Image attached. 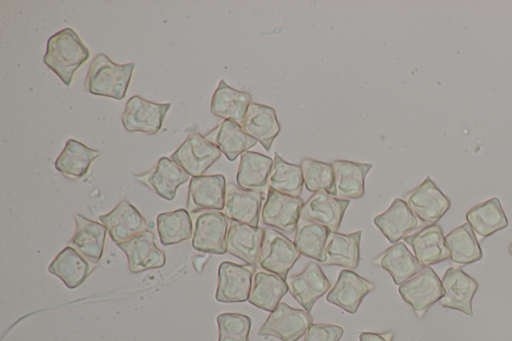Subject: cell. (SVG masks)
Returning <instances> with one entry per match:
<instances>
[{
    "label": "cell",
    "mask_w": 512,
    "mask_h": 341,
    "mask_svg": "<svg viewBox=\"0 0 512 341\" xmlns=\"http://www.w3.org/2000/svg\"><path fill=\"white\" fill-rule=\"evenodd\" d=\"M394 331H386L382 333L361 332L359 341H393Z\"/></svg>",
    "instance_id": "obj_43"
},
{
    "label": "cell",
    "mask_w": 512,
    "mask_h": 341,
    "mask_svg": "<svg viewBox=\"0 0 512 341\" xmlns=\"http://www.w3.org/2000/svg\"><path fill=\"white\" fill-rule=\"evenodd\" d=\"M117 245L126 254L131 273H140L165 265V253L156 246L154 233L150 230Z\"/></svg>",
    "instance_id": "obj_18"
},
{
    "label": "cell",
    "mask_w": 512,
    "mask_h": 341,
    "mask_svg": "<svg viewBox=\"0 0 512 341\" xmlns=\"http://www.w3.org/2000/svg\"><path fill=\"white\" fill-rule=\"evenodd\" d=\"M509 252L512 254V244L509 246Z\"/></svg>",
    "instance_id": "obj_44"
},
{
    "label": "cell",
    "mask_w": 512,
    "mask_h": 341,
    "mask_svg": "<svg viewBox=\"0 0 512 341\" xmlns=\"http://www.w3.org/2000/svg\"><path fill=\"white\" fill-rule=\"evenodd\" d=\"M295 232L294 244L297 250L309 258L323 262L329 229L300 218Z\"/></svg>",
    "instance_id": "obj_37"
},
{
    "label": "cell",
    "mask_w": 512,
    "mask_h": 341,
    "mask_svg": "<svg viewBox=\"0 0 512 341\" xmlns=\"http://www.w3.org/2000/svg\"><path fill=\"white\" fill-rule=\"evenodd\" d=\"M398 291L419 318H423L428 309L444 295L442 282L430 266L402 283Z\"/></svg>",
    "instance_id": "obj_3"
},
{
    "label": "cell",
    "mask_w": 512,
    "mask_h": 341,
    "mask_svg": "<svg viewBox=\"0 0 512 341\" xmlns=\"http://www.w3.org/2000/svg\"><path fill=\"white\" fill-rule=\"evenodd\" d=\"M264 230L230 220L226 236L227 251L248 265H258Z\"/></svg>",
    "instance_id": "obj_23"
},
{
    "label": "cell",
    "mask_w": 512,
    "mask_h": 341,
    "mask_svg": "<svg viewBox=\"0 0 512 341\" xmlns=\"http://www.w3.org/2000/svg\"><path fill=\"white\" fill-rule=\"evenodd\" d=\"M252 103V95L246 91L230 87L223 79L219 81L211 99L210 110L223 120H231L241 125Z\"/></svg>",
    "instance_id": "obj_29"
},
{
    "label": "cell",
    "mask_w": 512,
    "mask_h": 341,
    "mask_svg": "<svg viewBox=\"0 0 512 341\" xmlns=\"http://www.w3.org/2000/svg\"><path fill=\"white\" fill-rule=\"evenodd\" d=\"M205 138L214 144L229 161H234L257 143L239 123L223 120L205 134Z\"/></svg>",
    "instance_id": "obj_27"
},
{
    "label": "cell",
    "mask_w": 512,
    "mask_h": 341,
    "mask_svg": "<svg viewBox=\"0 0 512 341\" xmlns=\"http://www.w3.org/2000/svg\"><path fill=\"white\" fill-rule=\"evenodd\" d=\"M444 244L451 260L459 265H468L483 258L481 247L468 223L461 224L444 237Z\"/></svg>",
    "instance_id": "obj_36"
},
{
    "label": "cell",
    "mask_w": 512,
    "mask_h": 341,
    "mask_svg": "<svg viewBox=\"0 0 512 341\" xmlns=\"http://www.w3.org/2000/svg\"><path fill=\"white\" fill-rule=\"evenodd\" d=\"M218 341H250L251 318L240 313H221L217 316Z\"/></svg>",
    "instance_id": "obj_41"
},
{
    "label": "cell",
    "mask_w": 512,
    "mask_h": 341,
    "mask_svg": "<svg viewBox=\"0 0 512 341\" xmlns=\"http://www.w3.org/2000/svg\"><path fill=\"white\" fill-rule=\"evenodd\" d=\"M466 221L480 239H484L508 225L507 217L497 197H492L469 209L466 213Z\"/></svg>",
    "instance_id": "obj_35"
},
{
    "label": "cell",
    "mask_w": 512,
    "mask_h": 341,
    "mask_svg": "<svg viewBox=\"0 0 512 341\" xmlns=\"http://www.w3.org/2000/svg\"><path fill=\"white\" fill-rule=\"evenodd\" d=\"M422 224L433 225L450 208V200L428 176L415 189L405 195L404 200Z\"/></svg>",
    "instance_id": "obj_9"
},
{
    "label": "cell",
    "mask_w": 512,
    "mask_h": 341,
    "mask_svg": "<svg viewBox=\"0 0 512 341\" xmlns=\"http://www.w3.org/2000/svg\"><path fill=\"white\" fill-rule=\"evenodd\" d=\"M254 268L229 261L220 263L215 298L218 302L234 303L248 300Z\"/></svg>",
    "instance_id": "obj_13"
},
{
    "label": "cell",
    "mask_w": 512,
    "mask_h": 341,
    "mask_svg": "<svg viewBox=\"0 0 512 341\" xmlns=\"http://www.w3.org/2000/svg\"><path fill=\"white\" fill-rule=\"evenodd\" d=\"M94 268L74 248L67 246L54 258L48 271L59 277L69 289H74L85 282Z\"/></svg>",
    "instance_id": "obj_31"
},
{
    "label": "cell",
    "mask_w": 512,
    "mask_h": 341,
    "mask_svg": "<svg viewBox=\"0 0 512 341\" xmlns=\"http://www.w3.org/2000/svg\"><path fill=\"white\" fill-rule=\"evenodd\" d=\"M304 185L308 191L329 192L334 181L332 164L304 158L301 162Z\"/></svg>",
    "instance_id": "obj_40"
},
{
    "label": "cell",
    "mask_w": 512,
    "mask_h": 341,
    "mask_svg": "<svg viewBox=\"0 0 512 341\" xmlns=\"http://www.w3.org/2000/svg\"><path fill=\"white\" fill-rule=\"evenodd\" d=\"M222 152L205 136L191 132L170 159L192 177L202 176L220 157Z\"/></svg>",
    "instance_id": "obj_5"
},
{
    "label": "cell",
    "mask_w": 512,
    "mask_h": 341,
    "mask_svg": "<svg viewBox=\"0 0 512 341\" xmlns=\"http://www.w3.org/2000/svg\"><path fill=\"white\" fill-rule=\"evenodd\" d=\"M304 181L300 165L284 160L274 153L273 166L268 178V186L280 193L300 197Z\"/></svg>",
    "instance_id": "obj_39"
},
{
    "label": "cell",
    "mask_w": 512,
    "mask_h": 341,
    "mask_svg": "<svg viewBox=\"0 0 512 341\" xmlns=\"http://www.w3.org/2000/svg\"><path fill=\"white\" fill-rule=\"evenodd\" d=\"M374 288L372 282L349 269H343L326 300L350 314H355L363 298Z\"/></svg>",
    "instance_id": "obj_19"
},
{
    "label": "cell",
    "mask_w": 512,
    "mask_h": 341,
    "mask_svg": "<svg viewBox=\"0 0 512 341\" xmlns=\"http://www.w3.org/2000/svg\"><path fill=\"white\" fill-rule=\"evenodd\" d=\"M334 181L329 193L343 200L358 199L365 193V178L373 167L370 163L335 160Z\"/></svg>",
    "instance_id": "obj_21"
},
{
    "label": "cell",
    "mask_w": 512,
    "mask_h": 341,
    "mask_svg": "<svg viewBox=\"0 0 512 341\" xmlns=\"http://www.w3.org/2000/svg\"><path fill=\"white\" fill-rule=\"evenodd\" d=\"M229 218L221 211H204L196 219L192 247L200 252L224 254Z\"/></svg>",
    "instance_id": "obj_10"
},
{
    "label": "cell",
    "mask_w": 512,
    "mask_h": 341,
    "mask_svg": "<svg viewBox=\"0 0 512 341\" xmlns=\"http://www.w3.org/2000/svg\"><path fill=\"white\" fill-rule=\"evenodd\" d=\"M373 263L385 269L396 285H401L424 268L403 242L393 244Z\"/></svg>",
    "instance_id": "obj_30"
},
{
    "label": "cell",
    "mask_w": 512,
    "mask_h": 341,
    "mask_svg": "<svg viewBox=\"0 0 512 341\" xmlns=\"http://www.w3.org/2000/svg\"><path fill=\"white\" fill-rule=\"evenodd\" d=\"M288 291L285 279L268 271H257L253 277L248 301L260 309L272 312Z\"/></svg>",
    "instance_id": "obj_32"
},
{
    "label": "cell",
    "mask_w": 512,
    "mask_h": 341,
    "mask_svg": "<svg viewBox=\"0 0 512 341\" xmlns=\"http://www.w3.org/2000/svg\"><path fill=\"white\" fill-rule=\"evenodd\" d=\"M100 155L99 150L92 149L75 139H68L54 166L64 176L79 179L87 174L91 163Z\"/></svg>",
    "instance_id": "obj_34"
},
{
    "label": "cell",
    "mask_w": 512,
    "mask_h": 341,
    "mask_svg": "<svg viewBox=\"0 0 512 341\" xmlns=\"http://www.w3.org/2000/svg\"><path fill=\"white\" fill-rule=\"evenodd\" d=\"M156 223L160 242L164 246L187 241L192 237V220L183 208L158 214Z\"/></svg>",
    "instance_id": "obj_38"
},
{
    "label": "cell",
    "mask_w": 512,
    "mask_h": 341,
    "mask_svg": "<svg viewBox=\"0 0 512 341\" xmlns=\"http://www.w3.org/2000/svg\"><path fill=\"white\" fill-rule=\"evenodd\" d=\"M243 130L269 151L280 132L277 114L272 107L252 102L241 123Z\"/></svg>",
    "instance_id": "obj_26"
},
{
    "label": "cell",
    "mask_w": 512,
    "mask_h": 341,
    "mask_svg": "<svg viewBox=\"0 0 512 341\" xmlns=\"http://www.w3.org/2000/svg\"><path fill=\"white\" fill-rule=\"evenodd\" d=\"M444 295L441 306L473 316L472 300L478 289V282L461 268H448L442 278Z\"/></svg>",
    "instance_id": "obj_15"
},
{
    "label": "cell",
    "mask_w": 512,
    "mask_h": 341,
    "mask_svg": "<svg viewBox=\"0 0 512 341\" xmlns=\"http://www.w3.org/2000/svg\"><path fill=\"white\" fill-rule=\"evenodd\" d=\"M349 204V200L336 198L327 191L315 192L304 203L300 218L337 232Z\"/></svg>",
    "instance_id": "obj_20"
},
{
    "label": "cell",
    "mask_w": 512,
    "mask_h": 341,
    "mask_svg": "<svg viewBox=\"0 0 512 341\" xmlns=\"http://www.w3.org/2000/svg\"><path fill=\"white\" fill-rule=\"evenodd\" d=\"M304 203L300 197L280 193L270 187L261 210V221L286 234L296 231Z\"/></svg>",
    "instance_id": "obj_7"
},
{
    "label": "cell",
    "mask_w": 512,
    "mask_h": 341,
    "mask_svg": "<svg viewBox=\"0 0 512 341\" xmlns=\"http://www.w3.org/2000/svg\"><path fill=\"white\" fill-rule=\"evenodd\" d=\"M286 282L290 294L297 302L310 312L316 301L331 287V283L319 264L310 262L298 274L287 276Z\"/></svg>",
    "instance_id": "obj_14"
},
{
    "label": "cell",
    "mask_w": 512,
    "mask_h": 341,
    "mask_svg": "<svg viewBox=\"0 0 512 341\" xmlns=\"http://www.w3.org/2000/svg\"><path fill=\"white\" fill-rule=\"evenodd\" d=\"M273 166V159L258 152L246 151L240 156L236 175L237 185L243 189L265 192Z\"/></svg>",
    "instance_id": "obj_33"
},
{
    "label": "cell",
    "mask_w": 512,
    "mask_h": 341,
    "mask_svg": "<svg viewBox=\"0 0 512 341\" xmlns=\"http://www.w3.org/2000/svg\"><path fill=\"white\" fill-rule=\"evenodd\" d=\"M76 230L68 246L74 248L96 267L103 255L107 228L102 223L75 214Z\"/></svg>",
    "instance_id": "obj_22"
},
{
    "label": "cell",
    "mask_w": 512,
    "mask_h": 341,
    "mask_svg": "<svg viewBox=\"0 0 512 341\" xmlns=\"http://www.w3.org/2000/svg\"><path fill=\"white\" fill-rule=\"evenodd\" d=\"M265 192L243 189L235 183L226 186L224 214L239 223L258 227Z\"/></svg>",
    "instance_id": "obj_12"
},
{
    "label": "cell",
    "mask_w": 512,
    "mask_h": 341,
    "mask_svg": "<svg viewBox=\"0 0 512 341\" xmlns=\"http://www.w3.org/2000/svg\"><path fill=\"white\" fill-rule=\"evenodd\" d=\"M89 49L71 28H64L47 41L44 63L69 86L77 69L89 58Z\"/></svg>",
    "instance_id": "obj_1"
},
{
    "label": "cell",
    "mask_w": 512,
    "mask_h": 341,
    "mask_svg": "<svg viewBox=\"0 0 512 341\" xmlns=\"http://www.w3.org/2000/svg\"><path fill=\"white\" fill-rule=\"evenodd\" d=\"M343 328L334 324L312 323L305 333L304 341H339Z\"/></svg>",
    "instance_id": "obj_42"
},
{
    "label": "cell",
    "mask_w": 512,
    "mask_h": 341,
    "mask_svg": "<svg viewBox=\"0 0 512 341\" xmlns=\"http://www.w3.org/2000/svg\"><path fill=\"white\" fill-rule=\"evenodd\" d=\"M311 324L309 312L280 302L260 327L258 335L273 336L282 341H297L305 335Z\"/></svg>",
    "instance_id": "obj_6"
},
{
    "label": "cell",
    "mask_w": 512,
    "mask_h": 341,
    "mask_svg": "<svg viewBox=\"0 0 512 341\" xmlns=\"http://www.w3.org/2000/svg\"><path fill=\"white\" fill-rule=\"evenodd\" d=\"M106 226L111 239L120 244L148 230V223L143 215L130 202L123 200L107 214L99 216Z\"/></svg>",
    "instance_id": "obj_16"
},
{
    "label": "cell",
    "mask_w": 512,
    "mask_h": 341,
    "mask_svg": "<svg viewBox=\"0 0 512 341\" xmlns=\"http://www.w3.org/2000/svg\"><path fill=\"white\" fill-rule=\"evenodd\" d=\"M403 239L412 248L414 256L423 267L450 258L444 244L443 230L437 224L429 225L416 233L405 236Z\"/></svg>",
    "instance_id": "obj_25"
},
{
    "label": "cell",
    "mask_w": 512,
    "mask_h": 341,
    "mask_svg": "<svg viewBox=\"0 0 512 341\" xmlns=\"http://www.w3.org/2000/svg\"><path fill=\"white\" fill-rule=\"evenodd\" d=\"M135 178L165 200L176 197L180 185L189 180V174L168 157H161L149 171L134 174Z\"/></svg>",
    "instance_id": "obj_17"
},
{
    "label": "cell",
    "mask_w": 512,
    "mask_h": 341,
    "mask_svg": "<svg viewBox=\"0 0 512 341\" xmlns=\"http://www.w3.org/2000/svg\"><path fill=\"white\" fill-rule=\"evenodd\" d=\"M373 222L392 244L399 242L408 233L422 226L407 203L400 198L394 199L385 212L374 217Z\"/></svg>",
    "instance_id": "obj_24"
},
{
    "label": "cell",
    "mask_w": 512,
    "mask_h": 341,
    "mask_svg": "<svg viewBox=\"0 0 512 341\" xmlns=\"http://www.w3.org/2000/svg\"><path fill=\"white\" fill-rule=\"evenodd\" d=\"M362 231L352 233L329 232L325 245L324 266L338 265L348 269L358 267Z\"/></svg>",
    "instance_id": "obj_28"
},
{
    "label": "cell",
    "mask_w": 512,
    "mask_h": 341,
    "mask_svg": "<svg viewBox=\"0 0 512 341\" xmlns=\"http://www.w3.org/2000/svg\"><path fill=\"white\" fill-rule=\"evenodd\" d=\"M294 242L272 227L264 229L258 265L264 270L287 278L289 270L300 257Z\"/></svg>",
    "instance_id": "obj_4"
},
{
    "label": "cell",
    "mask_w": 512,
    "mask_h": 341,
    "mask_svg": "<svg viewBox=\"0 0 512 341\" xmlns=\"http://www.w3.org/2000/svg\"><path fill=\"white\" fill-rule=\"evenodd\" d=\"M226 180L221 174L192 177L188 187L187 210L221 211L225 205Z\"/></svg>",
    "instance_id": "obj_11"
},
{
    "label": "cell",
    "mask_w": 512,
    "mask_h": 341,
    "mask_svg": "<svg viewBox=\"0 0 512 341\" xmlns=\"http://www.w3.org/2000/svg\"><path fill=\"white\" fill-rule=\"evenodd\" d=\"M134 63L116 64L105 54H98L90 64L85 86L93 95L122 100L129 87Z\"/></svg>",
    "instance_id": "obj_2"
},
{
    "label": "cell",
    "mask_w": 512,
    "mask_h": 341,
    "mask_svg": "<svg viewBox=\"0 0 512 341\" xmlns=\"http://www.w3.org/2000/svg\"><path fill=\"white\" fill-rule=\"evenodd\" d=\"M170 103H154L140 96H132L125 105L121 122L128 132L154 135L162 127Z\"/></svg>",
    "instance_id": "obj_8"
}]
</instances>
